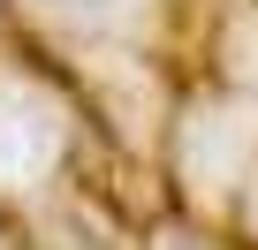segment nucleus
I'll return each instance as SVG.
<instances>
[{"instance_id":"f257e3e1","label":"nucleus","mask_w":258,"mask_h":250,"mask_svg":"<svg viewBox=\"0 0 258 250\" xmlns=\"http://www.w3.org/2000/svg\"><path fill=\"white\" fill-rule=\"evenodd\" d=\"M46 159H53V121L38 106H23V99L0 91V182H23Z\"/></svg>"}]
</instances>
